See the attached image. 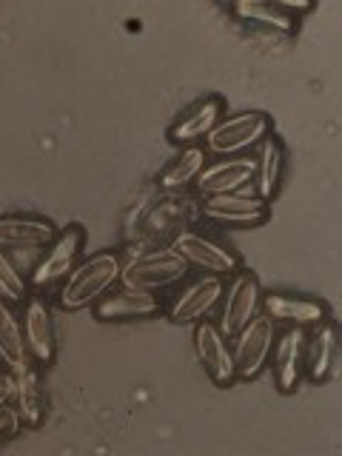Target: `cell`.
<instances>
[{
    "mask_svg": "<svg viewBox=\"0 0 342 456\" xmlns=\"http://www.w3.org/2000/svg\"><path fill=\"white\" fill-rule=\"evenodd\" d=\"M120 271H123V260L114 251L92 254L89 260L77 263L75 271L63 280V289L57 299H61V305L66 311L89 308L114 289V282H120Z\"/></svg>",
    "mask_w": 342,
    "mask_h": 456,
    "instance_id": "1",
    "label": "cell"
},
{
    "mask_svg": "<svg viewBox=\"0 0 342 456\" xmlns=\"http://www.w3.org/2000/svg\"><path fill=\"white\" fill-rule=\"evenodd\" d=\"M189 263L175 248H157L149 254H137L128 263H123L120 271V285L123 289H134V291H160L185 280L189 274Z\"/></svg>",
    "mask_w": 342,
    "mask_h": 456,
    "instance_id": "2",
    "label": "cell"
},
{
    "mask_svg": "<svg viewBox=\"0 0 342 456\" xmlns=\"http://www.w3.org/2000/svg\"><path fill=\"white\" fill-rule=\"evenodd\" d=\"M271 134V118L265 111H242L237 118H223L206 137V154L237 157Z\"/></svg>",
    "mask_w": 342,
    "mask_h": 456,
    "instance_id": "3",
    "label": "cell"
},
{
    "mask_svg": "<svg viewBox=\"0 0 342 456\" xmlns=\"http://www.w3.org/2000/svg\"><path fill=\"white\" fill-rule=\"evenodd\" d=\"M83 240H86V234L80 225L63 228V232L46 246V254H43V260L35 265L32 277H28V285L37 291H46V289H54L57 282H63L80 263Z\"/></svg>",
    "mask_w": 342,
    "mask_h": 456,
    "instance_id": "4",
    "label": "cell"
},
{
    "mask_svg": "<svg viewBox=\"0 0 342 456\" xmlns=\"http://www.w3.org/2000/svg\"><path fill=\"white\" fill-rule=\"evenodd\" d=\"M171 248L189 263V268H200L203 274L228 277L240 271V256L232 248H225L220 242H214L211 237H203L197 232H177Z\"/></svg>",
    "mask_w": 342,
    "mask_h": 456,
    "instance_id": "5",
    "label": "cell"
},
{
    "mask_svg": "<svg viewBox=\"0 0 342 456\" xmlns=\"http://www.w3.org/2000/svg\"><path fill=\"white\" fill-rule=\"evenodd\" d=\"M274 322H271L265 314L263 317H254L242 331L234 337V368H237V379H256L260 370L268 365L271 348H274Z\"/></svg>",
    "mask_w": 342,
    "mask_h": 456,
    "instance_id": "6",
    "label": "cell"
},
{
    "mask_svg": "<svg viewBox=\"0 0 342 456\" xmlns=\"http://www.w3.org/2000/svg\"><path fill=\"white\" fill-rule=\"evenodd\" d=\"M223 320H220V331L234 339L242 328H246L254 317H256V308H260V299H263V291H260V280L251 271H237L232 285H228V291H223Z\"/></svg>",
    "mask_w": 342,
    "mask_h": 456,
    "instance_id": "7",
    "label": "cell"
},
{
    "mask_svg": "<svg viewBox=\"0 0 342 456\" xmlns=\"http://www.w3.org/2000/svg\"><path fill=\"white\" fill-rule=\"evenodd\" d=\"M194 348L200 356V365L206 368V374L211 377L214 385H220V388L234 385L237 379L234 354L228 348V337L220 331V325L200 320L194 328Z\"/></svg>",
    "mask_w": 342,
    "mask_h": 456,
    "instance_id": "8",
    "label": "cell"
},
{
    "mask_svg": "<svg viewBox=\"0 0 342 456\" xmlns=\"http://www.w3.org/2000/svg\"><path fill=\"white\" fill-rule=\"evenodd\" d=\"M203 217L208 223L217 225H234V228H256L268 223L271 208L265 200L256 194H217V197H206L203 203Z\"/></svg>",
    "mask_w": 342,
    "mask_h": 456,
    "instance_id": "9",
    "label": "cell"
},
{
    "mask_svg": "<svg viewBox=\"0 0 342 456\" xmlns=\"http://www.w3.org/2000/svg\"><path fill=\"white\" fill-rule=\"evenodd\" d=\"M225 282L223 277L206 274L194 282H189L185 289L175 297V303L168 305V320L177 325H189V322H200L203 317L214 311V305L223 299Z\"/></svg>",
    "mask_w": 342,
    "mask_h": 456,
    "instance_id": "10",
    "label": "cell"
},
{
    "mask_svg": "<svg viewBox=\"0 0 342 456\" xmlns=\"http://www.w3.org/2000/svg\"><path fill=\"white\" fill-rule=\"evenodd\" d=\"M23 339L28 356L37 365H52L57 356V334H54V317L46 299H28L23 311Z\"/></svg>",
    "mask_w": 342,
    "mask_h": 456,
    "instance_id": "11",
    "label": "cell"
},
{
    "mask_svg": "<svg viewBox=\"0 0 342 456\" xmlns=\"http://www.w3.org/2000/svg\"><path fill=\"white\" fill-rule=\"evenodd\" d=\"M274 379L282 394H291L303 377L305 365V331L299 325L285 328L282 334L274 337Z\"/></svg>",
    "mask_w": 342,
    "mask_h": 456,
    "instance_id": "12",
    "label": "cell"
},
{
    "mask_svg": "<svg viewBox=\"0 0 342 456\" xmlns=\"http://www.w3.org/2000/svg\"><path fill=\"white\" fill-rule=\"evenodd\" d=\"M160 311V297L149 291L120 289L114 294L100 297L94 303V317L100 322H120V320H146Z\"/></svg>",
    "mask_w": 342,
    "mask_h": 456,
    "instance_id": "13",
    "label": "cell"
},
{
    "mask_svg": "<svg viewBox=\"0 0 342 456\" xmlns=\"http://www.w3.org/2000/svg\"><path fill=\"white\" fill-rule=\"evenodd\" d=\"M254 180V160L248 157H228L214 166H206L197 177V189L203 197L234 194Z\"/></svg>",
    "mask_w": 342,
    "mask_h": 456,
    "instance_id": "14",
    "label": "cell"
},
{
    "mask_svg": "<svg viewBox=\"0 0 342 456\" xmlns=\"http://www.w3.org/2000/svg\"><path fill=\"white\" fill-rule=\"evenodd\" d=\"M223 111H225L223 97L200 100V103H194L175 126L168 128V140L180 142V146H191V142L211 134V128L223 120Z\"/></svg>",
    "mask_w": 342,
    "mask_h": 456,
    "instance_id": "15",
    "label": "cell"
},
{
    "mask_svg": "<svg viewBox=\"0 0 342 456\" xmlns=\"http://www.w3.org/2000/svg\"><path fill=\"white\" fill-rule=\"evenodd\" d=\"M260 303H263L265 317L274 320V322L308 328V325H317V322L328 320V308L322 303H317V299H308V297L268 294L260 299Z\"/></svg>",
    "mask_w": 342,
    "mask_h": 456,
    "instance_id": "16",
    "label": "cell"
},
{
    "mask_svg": "<svg viewBox=\"0 0 342 456\" xmlns=\"http://www.w3.org/2000/svg\"><path fill=\"white\" fill-rule=\"evenodd\" d=\"M14 408H18L20 419L26 428H40L46 419L49 411V399L46 391L40 385V374L32 368V362L14 370Z\"/></svg>",
    "mask_w": 342,
    "mask_h": 456,
    "instance_id": "17",
    "label": "cell"
},
{
    "mask_svg": "<svg viewBox=\"0 0 342 456\" xmlns=\"http://www.w3.org/2000/svg\"><path fill=\"white\" fill-rule=\"evenodd\" d=\"M57 237L54 225L40 217H0V248H46Z\"/></svg>",
    "mask_w": 342,
    "mask_h": 456,
    "instance_id": "18",
    "label": "cell"
},
{
    "mask_svg": "<svg viewBox=\"0 0 342 456\" xmlns=\"http://www.w3.org/2000/svg\"><path fill=\"white\" fill-rule=\"evenodd\" d=\"M337 356V328L334 322H317L314 325L311 337H305V365L303 370L308 374L311 382H322L331 374Z\"/></svg>",
    "mask_w": 342,
    "mask_h": 456,
    "instance_id": "19",
    "label": "cell"
},
{
    "mask_svg": "<svg viewBox=\"0 0 342 456\" xmlns=\"http://www.w3.org/2000/svg\"><path fill=\"white\" fill-rule=\"evenodd\" d=\"M0 362L9 370H18L32 362L23 339V325L6 299H0Z\"/></svg>",
    "mask_w": 342,
    "mask_h": 456,
    "instance_id": "20",
    "label": "cell"
},
{
    "mask_svg": "<svg viewBox=\"0 0 342 456\" xmlns=\"http://www.w3.org/2000/svg\"><path fill=\"white\" fill-rule=\"evenodd\" d=\"M280 177H282V142L268 134L260 146V157L254 160L256 197L265 200V203L274 200L280 191Z\"/></svg>",
    "mask_w": 342,
    "mask_h": 456,
    "instance_id": "21",
    "label": "cell"
},
{
    "mask_svg": "<svg viewBox=\"0 0 342 456\" xmlns=\"http://www.w3.org/2000/svg\"><path fill=\"white\" fill-rule=\"evenodd\" d=\"M206 168V149L200 146H185L183 154L177 157L175 163H171L163 175H160V189L168 191V194H177V191H185L191 183H197L200 171Z\"/></svg>",
    "mask_w": 342,
    "mask_h": 456,
    "instance_id": "22",
    "label": "cell"
},
{
    "mask_svg": "<svg viewBox=\"0 0 342 456\" xmlns=\"http://www.w3.org/2000/svg\"><path fill=\"white\" fill-rule=\"evenodd\" d=\"M234 14L246 23L256 26H268V28H280V32H294L297 18L285 9L282 4H263V0H242L234 4Z\"/></svg>",
    "mask_w": 342,
    "mask_h": 456,
    "instance_id": "23",
    "label": "cell"
},
{
    "mask_svg": "<svg viewBox=\"0 0 342 456\" xmlns=\"http://www.w3.org/2000/svg\"><path fill=\"white\" fill-rule=\"evenodd\" d=\"M26 297H28V282L23 280V274H18V268L12 265L6 251L0 248V299H6L9 305H14V303H23Z\"/></svg>",
    "mask_w": 342,
    "mask_h": 456,
    "instance_id": "24",
    "label": "cell"
},
{
    "mask_svg": "<svg viewBox=\"0 0 342 456\" xmlns=\"http://www.w3.org/2000/svg\"><path fill=\"white\" fill-rule=\"evenodd\" d=\"M20 428H23V419H20L18 408H12L9 403H6V405H0V445L18 436V434H20Z\"/></svg>",
    "mask_w": 342,
    "mask_h": 456,
    "instance_id": "25",
    "label": "cell"
},
{
    "mask_svg": "<svg viewBox=\"0 0 342 456\" xmlns=\"http://www.w3.org/2000/svg\"><path fill=\"white\" fill-rule=\"evenodd\" d=\"M12 396H14V370L4 368L0 370V405L12 403Z\"/></svg>",
    "mask_w": 342,
    "mask_h": 456,
    "instance_id": "26",
    "label": "cell"
}]
</instances>
